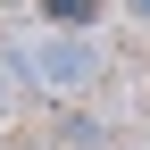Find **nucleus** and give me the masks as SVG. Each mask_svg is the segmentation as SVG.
<instances>
[{
	"instance_id": "f257e3e1",
	"label": "nucleus",
	"mask_w": 150,
	"mask_h": 150,
	"mask_svg": "<svg viewBox=\"0 0 150 150\" xmlns=\"http://www.w3.org/2000/svg\"><path fill=\"white\" fill-rule=\"evenodd\" d=\"M8 75H25L33 92L67 100V92H83L92 75H100V42H83V25H67V33H33V42L8 50Z\"/></svg>"
},
{
	"instance_id": "f03ea898",
	"label": "nucleus",
	"mask_w": 150,
	"mask_h": 150,
	"mask_svg": "<svg viewBox=\"0 0 150 150\" xmlns=\"http://www.w3.org/2000/svg\"><path fill=\"white\" fill-rule=\"evenodd\" d=\"M42 17H50V25H92L100 0H42Z\"/></svg>"
},
{
	"instance_id": "7ed1b4c3",
	"label": "nucleus",
	"mask_w": 150,
	"mask_h": 150,
	"mask_svg": "<svg viewBox=\"0 0 150 150\" xmlns=\"http://www.w3.org/2000/svg\"><path fill=\"white\" fill-rule=\"evenodd\" d=\"M0 108H8V59H0Z\"/></svg>"
},
{
	"instance_id": "20e7f679",
	"label": "nucleus",
	"mask_w": 150,
	"mask_h": 150,
	"mask_svg": "<svg viewBox=\"0 0 150 150\" xmlns=\"http://www.w3.org/2000/svg\"><path fill=\"white\" fill-rule=\"evenodd\" d=\"M125 8H134V17H142V25H150V0H125Z\"/></svg>"
}]
</instances>
